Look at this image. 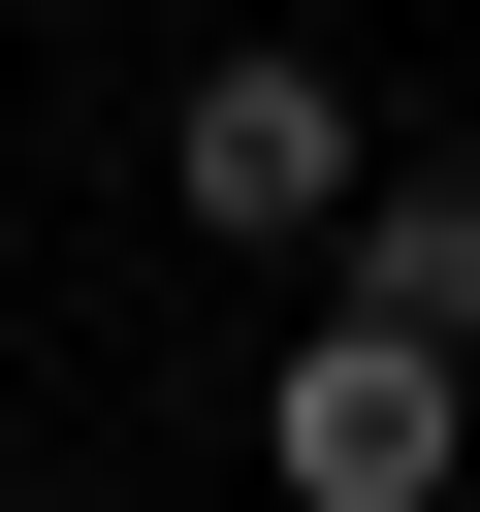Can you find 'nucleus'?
I'll return each mask as SVG.
<instances>
[{
  "label": "nucleus",
  "instance_id": "2",
  "mask_svg": "<svg viewBox=\"0 0 480 512\" xmlns=\"http://www.w3.org/2000/svg\"><path fill=\"white\" fill-rule=\"evenodd\" d=\"M160 192H192V224H224V256H352V96H320V64H256V32H224V64H192V96H160Z\"/></svg>",
  "mask_w": 480,
  "mask_h": 512
},
{
  "label": "nucleus",
  "instance_id": "3",
  "mask_svg": "<svg viewBox=\"0 0 480 512\" xmlns=\"http://www.w3.org/2000/svg\"><path fill=\"white\" fill-rule=\"evenodd\" d=\"M352 288H384V320H448V352H480V192H352Z\"/></svg>",
  "mask_w": 480,
  "mask_h": 512
},
{
  "label": "nucleus",
  "instance_id": "1",
  "mask_svg": "<svg viewBox=\"0 0 480 512\" xmlns=\"http://www.w3.org/2000/svg\"><path fill=\"white\" fill-rule=\"evenodd\" d=\"M256 448H288V512H448V448H480V352L352 288V320H320V352L256 384Z\"/></svg>",
  "mask_w": 480,
  "mask_h": 512
}]
</instances>
